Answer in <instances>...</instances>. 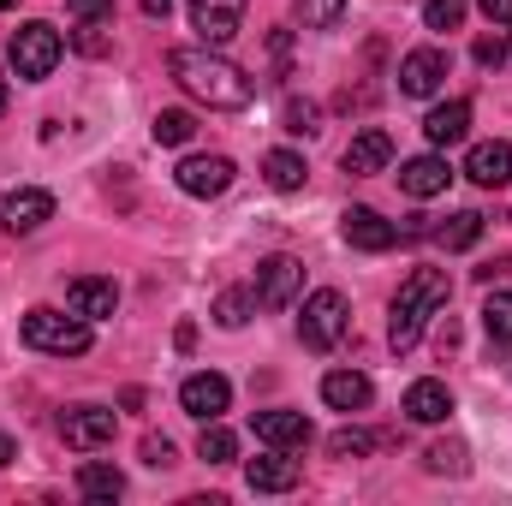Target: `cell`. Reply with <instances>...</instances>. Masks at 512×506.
I'll list each match as a JSON object with an SVG mask.
<instances>
[{"label":"cell","mask_w":512,"mask_h":506,"mask_svg":"<svg viewBox=\"0 0 512 506\" xmlns=\"http://www.w3.org/2000/svg\"><path fill=\"white\" fill-rule=\"evenodd\" d=\"M447 411H453V393H447V381H411L405 387V417L411 423H447Z\"/></svg>","instance_id":"44dd1931"},{"label":"cell","mask_w":512,"mask_h":506,"mask_svg":"<svg viewBox=\"0 0 512 506\" xmlns=\"http://www.w3.org/2000/svg\"><path fill=\"white\" fill-rule=\"evenodd\" d=\"M423 131H429V143H435V149L465 143V131H471V102H441V108L423 120Z\"/></svg>","instance_id":"7402d4cb"},{"label":"cell","mask_w":512,"mask_h":506,"mask_svg":"<svg viewBox=\"0 0 512 506\" xmlns=\"http://www.w3.org/2000/svg\"><path fill=\"white\" fill-rule=\"evenodd\" d=\"M245 483L256 495H286V489H298V459H286V447H274L268 459L245 465Z\"/></svg>","instance_id":"d6986e66"},{"label":"cell","mask_w":512,"mask_h":506,"mask_svg":"<svg viewBox=\"0 0 512 506\" xmlns=\"http://www.w3.org/2000/svg\"><path fill=\"white\" fill-rule=\"evenodd\" d=\"M12 459H18V441H12V435H0V471H6Z\"/></svg>","instance_id":"ab89813d"},{"label":"cell","mask_w":512,"mask_h":506,"mask_svg":"<svg viewBox=\"0 0 512 506\" xmlns=\"http://www.w3.org/2000/svg\"><path fill=\"white\" fill-rule=\"evenodd\" d=\"M60 441H66L72 453L108 447V441H114V411H108V405H72V411L60 417Z\"/></svg>","instance_id":"ba28073f"},{"label":"cell","mask_w":512,"mask_h":506,"mask_svg":"<svg viewBox=\"0 0 512 506\" xmlns=\"http://www.w3.org/2000/svg\"><path fill=\"white\" fill-rule=\"evenodd\" d=\"M155 143H167V149H179V143H191V137H197V120H191V114H185V108H161V114H155Z\"/></svg>","instance_id":"d4e9b609"},{"label":"cell","mask_w":512,"mask_h":506,"mask_svg":"<svg viewBox=\"0 0 512 506\" xmlns=\"http://www.w3.org/2000/svg\"><path fill=\"white\" fill-rule=\"evenodd\" d=\"M6 102H12V90H6V78H0V120H6Z\"/></svg>","instance_id":"b9f144b4"},{"label":"cell","mask_w":512,"mask_h":506,"mask_svg":"<svg viewBox=\"0 0 512 506\" xmlns=\"http://www.w3.org/2000/svg\"><path fill=\"white\" fill-rule=\"evenodd\" d=\"M387 161H393V137H387L382 126L358 131V137L346 143V155H340V167H346V173H358V179H364V173H382Z\"/></svg>","instance_id":"ac0fdd59"},{"label":"cell","mask_w":512,"mask_h":506,"mask_svg":"<svg viewBox=\"0 0 512 506\" xmlns=\"http://www.w3.org/2000/svg\"><path fill=\"white\" fill-rule=\"evenodd\" d=\"M423 24L429 30H459L465 24V0H429L423 6Z\"/></svg>","instance_id":"d6a6232c"},{"label":"cell","mask_w":512,"mask_h":506,"mask_svg":"<svg viewBox=\"0 0 512 506\" xmlns=\"http://www.w3.org/2000/svg\"><path fill=\"white\" fill-rule=\"evenodd\" d=\"M304 286V262L298 256H262L256 262V304L262 310H286Z\"/></svg>","instance_id":"8992f818"},{"label":"cell","mask_w":512,"mask_h":506,"mask_svg":"<svg viewBox=\"0 0 512 506\" xmlns=\"http://www.w3.org/2000/svg\"><path fill=\"white\" fill-rule=\"evenodd\" d=\"M179 405H185L197 423H215V417L233 405V381L215 376V370H203V376H185V387H179Z\"/></svg>","instance_id":"7c38bea8"},{"label":"cell","mask_w":512,"mask_h":506,"mask_svg":"<svg viewBox=\"0 0 512 506\" xmlns=\"http://www.w3.org/2000/svg\"><path fill=\"white\" fill-rule=\"evenodd\" d=\"M447 84V54L441 48H417L399 60V96H435Z\"/></svg>","instance_id":"4fadbf2b"},{"label":"cell","mask_w":512,"mask_h":506,"mask_svg":"<svg viewBox=\"0 0 512 506\" xmlns=\"http://www.w3.org/2000/svg\"><path fill=\"white\" fill-rule=\"evenodd\" d=\"M280 126L292 131V137H316V131H322V108H316V102H298V96H292V102L280 108Z\"/></svg>","instance_id":"f546056e"},{"label":"cell","mask_w":512,"mask_h":506,"mask_svg":"<svg viewBox=\"0 0 512 506\" xmlns=\"http://www.w3.org/2000/svg\"><path fill=\"white\" fill-rule=\"evenodd\" d=\"M423 465H429L435 477H465V441H435V447L423 453Z\"/></svg>","instance_id":"f1b7e54d"},{"label":"cell","mask_w":512,"mask_h":506,"mask_svg":"<svg viewBox=\"0 0 512 506\" xmlns=\"http://www.w3.org/2000/svg\"><path fill=\"white\" fill-rule=\"evenodd\" d=\"M239 453V435L233 429H221V423H203V441H197V459H209V465H227Z\"/></svg>","instance_id":"83f0119b"},{"label":"cell","mask_w":512,"mask_h":506,"mask_svg":"<svg viewBox=\"0 0 512 506\" xmlns=\"http://www.w3.org/2000/svg\"><path fill=\"white\" fill-rule=\"evenodd\" d=\"M376 447H382V435H370V429H340V435L328 441L334 459H364V453H376Z\"/></svg>","instance_id":"4dcf8cb0"},{"label":"cell","mask_w":512,"mask_h":506,"mask_svg":"<svg viewBox=\"0 0 512 506\" xmlns=\"http://www.w3.org/2000/svg\"><path fill=\"white\" fill-rule=\"evenodd\" d=\"M346 328H352V310H346V298H340L334 286H322V292H310V298H304L298 334H304V346H310V352H334V346L346 340Z\"/></svg>","instance_id":"277c9868"},{"label":"cell","mask_w":512,"mask_h":506,"mask_svg":"<svg viewBox=\"0 0 512 506\" xmlns=\"http://www.w3.org/2000/svg\"><path fill=\"white\" fill-rule=\"evenodd\" d=\"M322 399H328L334 411H364V405L376 399V381L364 376V370H328V376H322Z\"/></svg>","instance_id":"ffe728a7"},{"label":"cell","mask_w":512,"mask_h":506,"mask_svg":"<svg viewBox=\"0 0 512 506\" xmlns=\"http://www.w3.org/2000/svg\"><path fill=\"white\" fill-rule=\"evenodd\" d=\"M447 185H453V167H447L441 155H411V161L399 167V191H405V197H417V203L441 197Z\"/></svg>","instance_id":"9a60e30c"},{"label":"cell","mask_w":512,"mask_h":506,"mask_svg":"<svg viewBox=\"0 0 512 506\" xmlns=\"http://www.w3.org/2000/svg\"><path fill=\"white\" fill-rule=\"evenodd\" d=\"M191 24L209 48H221L245 30V0H191Z\"/></svg>","instance_id":"30bf717a"},{"label":"cell","mask_w":512,"mask_h":506,"mask_svg":"<svg viewBox=\"0 0 512 506\" xmlns=\"http://www.w3.org/2000/svg\"><path fill=\"white\" fill-rule=\"evenodd\" d=\"M251 429H256V441H268V447H286V453L310 441V417H304V411H256Z\"/></svg>","instance_id":"e0dca14e"},{"label":"cell","mask_w":512,"mask_h":506,"mask_svg":"<svg viewBox=\"0 0 512 506\" xmlns=\"http://www.w3.org/2000/svg\"><path fill=\"white\" fill-rule=\"evenodd\" d=\"M233 161L227 155H185L179 167H173V185L185 191V197H221L227 185H233Z\"/></svg>","instance_id":"52a82bcc"},{"label":"cell","mask_w":512,"mask_h":506,"mask_svg":"<svg viewBox=\"0 0 512 506\" xmlns=\"http://www.w3.org/2000/svg\"><path fill=\"white\" fill-rule=\"evenodd\" d=\"M66 304H72L84 322H102V316L120 310V286L102 280V274H78V280H66Z\"/></svg>","instance_id":"5bb4252c"},{"label":"cell","mask_w":512,"mask_h":506,"mask_svg":"<svg viewBox=\"0 0 512 506\" xmlns=\"http://www.w3.org/2000/svg\"><path fill=\"white\" fill-rule=\"evenodd\" d=\"M477 66H507V42L501 36H483L477 42Z\"/></svg>","instance_id":"e575fe53"},{"label":"cell","mask_w":512,"mask_h":506,"mask_svg":"<svg viewBox=\"0 0 512 506\" xmlns=\"http://www.w3.org/2000/svg\"><path fill=\"white\" fill-rule=\"evenodd\" d=\"M262 179H268L274 191H304L310 167H304V155H292V149H268V155H262Z\"/></svg>","instance_id":"603a6c76"},{"label":"cell","mask_w":512,"mask_h":506,"mask_svg":"<svg viewBox=\"0 0 512 506\" xmlns=\"http://www.w3.org/2000/svg\"><path fill=\"white\" fill-rule=\"evenodd\" d=\"M215 322L221 328H245L251 322V292H221L215 298Z\"/></svg>","instance_id":"1f68e13d"},{"label":"cell","mask_w":512,"mask_h":506,"mask_svg":"<svg viewBox=\"0 0 512 506\" xmlns=\"http://www.w3.org/2000/svg\"><path fill=\"white\" fill-rule=\"evenodd\" d=\"M465 179L471 185H483V191H501V185H512V143H477L471 155H465Z\"/></svg>","instance_id":"2e32d148"},{"label":"cell","mask_w":512,"mask_h":506,"mask_svg":"<svg viewBox=\"0 0 512 506\" xmlns=\"http://www.w3.org/2000/svg\"><path fill=\"white\" fill-rule=\"evenodd\" d=\"M78 495H84V501H120V495H126V477H120L114 465H96V459H90V465H78Z\"/></svg>","instance_id":"cb8c5ba5"},{"label":"cell","mask_w":512,"mask_h":506,"mask_svg":"<svg viewBox=\"0 0 512 506\" xmlns=\"http://www.w3.org/2000/svg\"><path fill=\"white\" fill-rule=\"evenodd\" d=\"M483 334H489L495 346H512V292H495V298L483 304Z\"/></svg>","instance_id":"4316f807"},{"label":"cell","mask_w":512,"mask_h":506,"mask_svg":"<svg viewBox=\"0 0 512 506\" xmlns=\"http://www.w3.org/2000/svg\"><path fill=\"white\" fill-rule=\"evenodd\" d=\"M143 465H155V471H161V465H173V441L149 435V441H143Z\"/></svg>","instance_id":"d590c367"},{"label":"cell","mask_w":512,"mask_h":506,"mask_svg":"<svg viewBox=\"0 0 512 506\" xmlns=\"http://www.w3.org/2000/svg\"><path fill=\"white\" fill-rule=\"evenodd\" d=\"M346 18V0H304V30H334Z\"/></svg>","instance_id":"836d02e7"},{"label":"cell","mask_w":512,"mask_h":506,"mask_svg":"<svg viewBox=\"0 0 512 506\" xmlns=\"http://www.w3.org/2000/svg\"><path fill=\"white\" fill-rule=\"evenodd\" d=\"M137 6H143L149 18H167V6H173V0H137Z\"/></svg>","instance_id":"60d3db41"},{"label":"cell","mask_w":512,"mask_h":506,"mask_svg":"<svg viewBox=\"0 0 512 506\" xmlns=\"http://www.w3.org/2000/svg\"><path fill=\"white\" fill-rule=\"evenodd\" d=\"M72 42H78V48H84V54H108V36H96V30H90V24H84V30H78V36H72Z\"/></svg>","instance_id":"74e56055"},{"label":"cell","mask_w":512,"mask_h":506,"mask_svg":"<svg viewBox=\"0 0 512 506\" xmlns=\"http://www.w3.org/2000/svg\"><path fill=\"white\" fill-rule=\"evenodd\" d=\"M340 233H346V245H352V251H370V256H382V251H393V245H399V227H393V221H382L376 209H364V203L340 215Z\"/></svg>","instance_id":"8fae6325"},{"label":"cell","mask_w":512,"mask_h":506,"mask_svg":"<svg viewBox=\"0 0 512 506\" xmlns=\"http://www.w3.org/2000/svg\"><path fill=\"white\" fill-rule=\"evenodd\" d=\"M447 298H453L447 268H411V274H405V286H399V298H393L387 346H393V352H411V346L423 340L429 316H435V310H447Z\"/></svg>","instance_id":"7a4b0ae2"},{"label":"cell","mask_w":512,"mask_h":506,"mask_svg":"<svg viewBox=\"0 0 512 506\" xmlns=\"http://www.w3.org/2000/svg\"><path fill=\"white\" fill-rule=\"evenodd\" d=\"M42 221H54V197L42 185H18L0 197V227L6 233H36Z\"/></svg>","instance_id":"9c48e42d"},{"label":"cell","mask_w":512,"mask_h":506,"mask_svg":"<svg viewBox=\"0 0 512 506\" xmlns=\"http://www.w3.org/2000/svg\"><path fill=\"white\" fill-rule=\"evenodd\" d=\"M435 239H441L447 251H471V245L483 239V215H477V209H465V215H453V221H447Z\"/></svg>","instance_id":"484cf974"},{"label":"cell","mask_w":512,"mask_h":506,"mask_svg":"<svg viewBox=\"0 0 512 506\" xmlns=\"http://www.w3.org/2000/svg\"><path fill=\"white\" fill-rule=\"evenodd\" d=\"M0 6H18V0H0Z\"/></svg>","instance_id":"7bdbcfd3"},{"label":"cell","mask_w":512,"mask_h":506,"mask_svg":"<svg viewBox=\"0 0 512 506\" xmlns=\"http://www.w3.org/2000/svg\"><path fill=\"white\" fill-rule=\"evenodd\" d=\"M167 72H173V84L185 90V96H197V102H209V108H251L256 84L233 66V60H221V54H209V48H173L167 54Z\"/></svg>","instance_id":"6da1fadb"},{"label":"cell","mask_w":512,"mask_h":506,"mask_svg":"<svg viewBox=\"0 0 512 506\" xmlns=\"http://www.w3.org/2000/svg\"><path fill=\"white\" fill-rule=\"evenodd\" d=\"M108 12H114V0H72V18H84V24H96Z\"/></svg>","instance_id":"8d00e7d4"},{"label":"cell","mask_w":512,"mask_h":506,"mask_svg":"<svg viewBox=\"0 0 512 506\" xmlns=\"http://www.w3.org/2000/svg\"><path fill=\"white\" fill-rule=\"evenodd\" d=\"M18 334H24L30 352H48V358H84V352H90V322H84L78 310L66 316V310L36 304V310H24Z\"/></svg>","instance_id":"3957f363"},{"label":"cell","mask_w":512,"mask_h":506,"mask_svg":"<svg viewBox=\"0 0 512 506\" xmlns=\"http://www.w3.org/2000/svg\"><path fill=\"white\" fill-rule=\"evenodd\" d=\"M60 54H66V42H60V30L42 24V18H30V24L12 36V72L30 78V84H42V78L60 66Z\"/></svg>","instance_id":"5b68a950"},{"label":"cell","mask_w":512,"mask_h":506,"mask_svg":"<svg viewBox=\"0 0 512 506\" xmlns=\"http://www.w3.org/2000/svg\"><path fill=\"white\" fill-rule=\"evenodd\" d=\"M489 12V24H512V0H477Z\"/></svg>","instance_id":"f35d334b"}]
</instances>
